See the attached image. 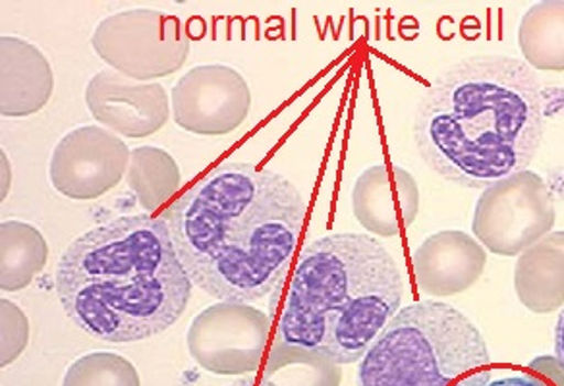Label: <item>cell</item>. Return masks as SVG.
<instances>
[{
    "label": "cell",
    "instance_id": "cell-1",
    "mask_svg": "<svg viewBox=\"0 0 564 386\" xmlns=\"http://www.w3.org/2000/svg\"><path fill=\"white\" fill-rule=\"evenodd\" d=\"M161 219L197 288L251 306L281 290L306 203L281 174L230 161L189 186Z\"/></svg>",
    "mask_w": 564,
    "mask_h": 386
},
{
    "label": "cell",
    "instance_id": "cell-2",
    "mask_svg": "<svg viewBox=\"0 0 564 386\" xmlns=\"http://www.w3.org/2000/svg\"><path fill=\"white\" fill-rule=\"evenodd\" d=\"M545 130V93L528 64L502 55L464 58L423 93L415 150L445 180L486 189L532 163Z\"/></svg>",
    "mask_w": 564,
    "mask_h": 386
},
{
    "label": "cell",
    "instance_id": "cell-3",
    "mask_svg": "<svg viewBox=\"0 0 564 386\" xmlns=\"http://www.w3.org/2000/svg\"><path fill=\"white\" fill-rule=\"evenodd\" d=\"M56 294L66 316L94 339L140 342L171 329L192 286L165 221L118 217L91 229L58 261Z\"/></svg>",
    "mask_w": 564,
    "mask_h": 386
},
{
    "label": "cell",
    "instance_id": "cell-4",
    "mask_svg": "<svg viewBox=\"0 0 564 386\" xmlns=\"http://www.w3.org/2000/svg\"><path fill=\"white\" fill-rule=\"evenodd\" d=\"M397 261L369 234H330L300 253L276 340L360 362L402 304Z\"/></svg>",
    "mask_w": 564,
    "mask_h": 386
},
{
    "label": "cell",
    "instance_id": "cell-5",
    "mask_svg": "<svg viewBox=\"0 0 564 386\" xmlns=\"http://www.w3.org/2000/svg\"><path fill=\"white\" fill-rule=\"evenodd\" d=\"M487 365L486 340L468 317L443 301H415L361 357L358 386H456Z\"/></svg>",
    "mask_w": 564,
    "mask_h": 386
},
{
    "label": "cell",
    "instance_id": "cell-6",
    "mask_svg": "<svg viewBox=\"0 0 564 386\" xmlns=\"http://www.w3.org/2000/svg\"><path fill=\"white\" fill-rule=\"evenodd\" d=\"M91 45L110 70L138 81L171 76L189 55V35L181 20L151 9L105 18L95 27Z\"/></svg>",
    "mask_w": 564,
    "mask_h": 386
},
{
    "label": "cell",
    "instance_id": "cell-7",
    "mask_svg": "<svg viewBox=\"0 0 564 386\" xmlns=\"http://www.w3.org/2000/svg\"><path fill=\"white\" fill-rule=\"evenodd\" d=\"M555 219L545 180L522 170L481 189L471 230L484 250L514 257L547 236Z\"/></svg>",
    "mask_w": 564,
    "mask_h": 386
},
{
    "label": "cell",
    "instance_id": "cell-8",
    "mask_svg": "<svg viewBox=\"0 0 564 386\" xmlns=\"http://www.w3.org/2000/svg\"><path fill=\"white\" fill-rule=\"evenodd\" d=\"M269 331L271 319L250 304L217 301L189 324L188 352L213 375H256Z\"/></svg>",
    "mask_w": 564,
    "mask_h": 386
},
{
    "label": "cell",
    "instance_id": "cell-9",
    "mask_svg": "<svg viewBox=\"0 0 564 386\" xmlns=\"http://www.w3.org/2000/svg\"><path fill=\"white\" fill-rule=\"evenodd\" d=\"M130 157L132 151L107 128H76L53 151L48 178L66 198L91 201L117 188L128 173Z\"/></svg>",
    "mask_w": 564,
    "mask_h": 386
},
{
    "label": "cell",
    "instance_id": "cell-10",
    "mask_svg": "<svg viewBox=\"0 0 564 386\" xmlns=\"http://www.w3.org/2000/svg\"><path fill=\"white\" fill-rule=\"evenodd\" d=\"M174 122L192 134L227 135L251 109L250 86L225 64H205L184 74L173 91Z\"/></svg>",
    "mask_w": 564,
    "mask_h": 386
},
{
    "label": "cell",
    "instance_id": "cell-11",
    "mask_svg": "<svg viewBox=\"0 0 564 386\" xmlns=\"http://www.w3.org/2000/svg\"><path fill=\"white\" fill-rule=\"evenodd\" d=\"M87 109L112 134L141 140L159 132L171 117V101L158 81H138L118 71H97L86 89Z\"/></svg>",
    "mask_w": 564,
    "mask_h": 386
},
{
    "label": "cell",
    "instance_id": "cell-12",
    "mask_svg": "<svg viewBox=\"0 0 564 386\" xmlns=\"http://www.w3.org/2000/svg\"><path fill=\"white\" fill-rule=\"evenodd\" d=\"M352 209L356 221L371 234L397 236L400 227H410L420 213V188L400 166H369L354 184Z\"/></svg>",
    "mask_w": 564,
    "mask_h": 386
},
{
    "label": "cell",
    "instance_id": "cell-13",
    "mask_svg": "<svg viewBox=\"0 0 564 386\" xmlns=\"http://www.w3.org/2000/svg\"><path fill=\"white\" fill-rule=\"evenodd\" d=\"M415 283L437 298L463 294L486 271L487 255L476 238L463 230H443L427 238L412 255Z\"/></svg>",
    "mask_w": 564,
    "mask_h": 386
},
{
    "label": "cell",
    "instance_id": "cell-14",
    "mask_svg": "<svg viewBox=\"0 0 564 386\" xmlns=\"http://www.w3.org/2000/svg\"><path fill=\"white\" fill-rule=\"evenodd\" d=\"M55 76L40 48L18 37L0 40V112L32 117L51 101Z\"/></svg>",
    "mask_w": 564,
    "mask_h": 386
},
{
    "label": "cell",
    "instance_id": "cell-15",
    "mask_svg": "<svg viewBox=\"0 0 564 386\" xmlns=\"http://www.w3.org/2000/svg\"><path fill=\"white\" fill-rule=\"evenodd\" d=\"M518 300L533 313L563 308V232H549L520 253L514 268Z\"/></svg>",
    "mask_w": 564,
    "mask_h": 386
},
{
    "label": "cell",
    "instance_id": "cell-16",
    "mask_svg": "<svg viewBox=\"0 0 564 386\" xmlns=\"http://www.w3.org/2000/svg\"><path fill=\"white\" fill-rule=\"evenodd\" d=\"M48 260L47 240L28 222L7 221L0 227V290L18 293L33 283Z\"/></svg>",
    "mask_w": 564,
    "mask_h": 386
},
{
    "label": "cell",
    "instance_id": "cell-17",
    "mask_svg": "<svg viewBox=\"0 0 564 386\" xmlns=\"http://www.w3.org/2000/svg\"><path fill=\"white\" fill-rule=\"evenodd\" d=\"M343 365L307 348L292 346L274 340L265 367L259 377L261 386H340Z\"/></svg>",
    "mask_w": 564,
    "mask_h": 386
},
{
    "label": "cell",
    "instance_id": "cell-18",
    "mask_svg": "<svg viewBox=\"0 0 564 386\" xmlns=\"http://www.w3.org/2000/svg\"><path fill=\"white\" fill-rule=\"evenodd\" d=\"M563 0H547L522 18L518 41L530 68L563 70Z\"/></svg>",
    "mask_w": 564,
    "mask_h": 386
},
{
    "label": "cell",
    "instance_id": "cell-19",
    "mask_svg": "<svg viewBox=\"0 0 564 386\" xmlns=\"http://www.w3.org/2000/svg\"><path fill=\"white\" fill-rule=\"evenodd\" d=\"M126 180L141 209L150 214L178 191L182 174L165 150L143 145L132 151Z\"/></svg>",
    "mask_w": 564,
    "mask_h": 386
},
{
    "label": "cell",
    "instance_id": "cell-20",
    "mask_svg": "<svg viewBox=\"0 0 564 386\" xmlns=\"http://www.w3.org/2000/svg\"><path fill=\"white\" fill-rule=\"evenodd\" d=\"M63 386H141L140 375L122 355L91 352L72 363Z\"/></svg>",
    "mask_w": 564,
    "mask_h": 386
},
{
    "label": "cell",
    "instance_id": "cell-21",
    "mask_svg": "<svg viewBox=\"0 0 564 386\" xmlns=\"http://www.w3.org/2000/svg\"><path fill=\"white\" fill-rule=\"evenodd\" d=\"M0 321H2V342H0V365L7 367L24 354L30 342V321L24 311L14 301H0Z\"/></svg>",
    "mask_w": 564,
    "mask_h": 386
},
{
    "label": "cell",
    "instance_id": "cell-22",
    "mask_svg": "<svg viewBox=\"0 0 564 386\" xmlns=\"http://www.w3.org/2000/svg\"><path fill=\"white\" fill-rule=\"evenodd\" d=\"M530 367L540 373H547V377L555 383L556 386H563V362L558 357H551V355H541L538 360L530 363Z\"/></svg>",
    "mask_w": 564,
    "mask_h": 386
},
{
    "label": "cell",
    "instance_id": "cell-23",
    "mask_svg": "<svg viewBox=\"0 0 564 386\" xmlns=\"http://www.w3.org/2000/svg\"><path fill=\"white\" fill-rule=\"evenodd\" d=\"M486 386H549L540 378L532 377V375H510V377L497 378V381H489Z\"/></svg>",
    "mask_w": 564,
    "mask_h": 386
},
{
    "label": "cell",
    "instance_id": "cell-24",
    "mask_svg": "<svg viewBox=\"0 0 564 386\" xmlns=\"http://www.w3.org/2000/svg\"><path fill=\"white\" fill-rule=\"evenodd\" d=\"M489 381H491V371L481 370L470 375V377L464 378L456 386H486Z\"/></svg>",
    "mask_w": 564,
    "mask_h": 386
},
{
    "label": "cell",
    "instance_id": "cell-25",
    "mask_svg": "<svg viewBox=\"0 0 564 386\" xmlns=\"http://www.w3.org/2000/svg\"><path fill=\"white\" fill-rule=\"evenodd\" d=\"M10 181H12V168L7 153L2 151V201L9 196Z\"/></svg>",
    "mask_w": 564,
    "mask_h": 386
},
{
    "label": "cell",
    "instance_id": "cell-26",
    "mask_svg": "<svg viewBox=\"0 0 564 386\" xmlns=\"http://www.w3.org/2000/svg\"><path fill=\"white\" fill-rule=\"evenodd\" d=\"M555 357H558L561 362H563V316L558 317V323H556V354Z\"/></svg>",
    "mask_w": 564,
    "mask_h": 386
},
{
    "label": "cell",
    "instance_id": "cell-27",
    "mask_svg": "<svg viewBox=\"0 0 564 386\" xmlns=\"http://www.w3.org/2000/svg\"><path fill=\"white\" fill-rule=\"evenodd\" d=\"M228 386H261L259 385L258 378L253 377V375H250V377L242 378V381H236V383H232V385Z\"/></svg>",
    "mask_w": 564,
    "mask_h": 386
}]
</instances>
